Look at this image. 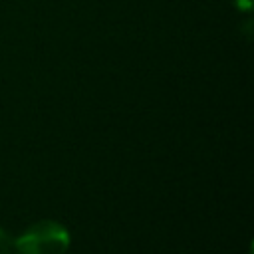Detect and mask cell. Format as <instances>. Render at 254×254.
I'll use <instances>...</instances> for the list:
<instances>
[{"label": "cell", "instance_id": "obj_1", "mask_svg": "<svg viewBox=\"0 0 254 254\" xmlns=\"http://www.w3.org/2000/svg\"><path fill=\"white\" fill-rule=\"evenodd\" d=\"M69 230L58 220H40L14 238L18 254H65L69 248Z\"/></svg>", "mask_w": 254, "mask_h": 254}, {"label": "cell", "instance_id": "obj_2", "mask_svg": "<svg viewBox=\"0 0 254 254\" xmlns=\"http://www.w3.org/2000/svg\"><path fill=\"white\" fill-rule=\"evenodd\" d=\"M12 248H14V238L8 234V230L0 226V254H8Z\"/></svg>", "mask_w": 254, "mask_h": 254}, {"label": "cell", "instance_id": "obj_3", "mask_svg": "<svg viewBox=\"0 0 254 254\" xmlns=\"http://www.w3.org/2000/svg\"><path fill=\"white\" fill-rule=\"evenodd\" d=\"M230 2L234 4L236 10L246 12V14H250L252 12V6H254V0H230Z\"/></svg>", "mask_w": 254, "mask_h": 254}]
</instances>
